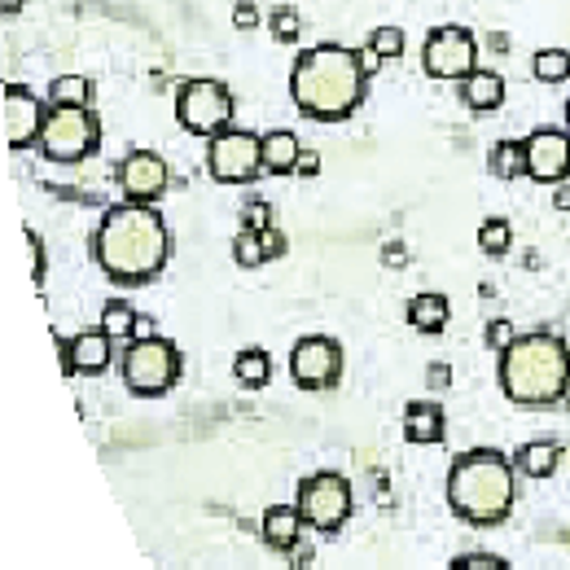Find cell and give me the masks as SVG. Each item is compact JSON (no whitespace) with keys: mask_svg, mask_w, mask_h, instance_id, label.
Wrapping results in <instances>:
<instances>
[{"mask_svg":"<svg viewBox=\"0 0 570 570\" xmlns=\"http://www.w3.org/2000/svg\"><path fill=\"white\" fill-rule=\"evenodd\" d=\"M172 255L167 224L154 202H119L101 215L93 237L96 268L114 285H150Z\"/></svg>","mask_w":570,"mask_h":570,"instance_id":"cell-1","label":"cell"},{"mask_svg":"<svg viewBox=\"0 0 570 570\" xmlns=\"http://www.w3.org/2000/svg\"><path fill=\"white\" fill-rule=\"evenodd\" d=\"M448 435V417H444V408L439 404H430V399H417V404H408L404 408V439L408 444H439Z\"/></svg>","mask_w":570,"mask_h":570,"instance_id":"cell-16","label":"cell"},{"mask_svg":"<svg viewBox=\"0 0 570 570\" xmlns=\"http://www.w3.org/2000/svg\"><path fill=\"white\" fill-rule=\"evenodd\" d=\"M404 31L399 27H378L374 35H369V53L378 58V62H390V58H404Z\"/></svg>","mask_w":570,"mask_h":570,"instance_id":"cell-28","label":"cell"},{"mask_svg":"<svg viewBox=\"0 0 570 570\" xmlns=\"http://www.w3.org/2000/svg\"><path fill=\"white\" fill-rule=\"evenodd\" d=\"M298 154H303V145H298V136L294 132H268L264 136V172H273V176H289L294 172V163H298Z\"/></svg>","mask_w":570,"mask_h":570,"instance_id":"cell-20","label":"cell"},{"mask_svg":"<svg viewBox=\"0 0 570 570\" xmlns=\"http://www.w3.org/2000/svg\"><path fill=\"white\" fill-rule=\"evenodd\" d=\"M553 206H558V211H570V181H562V185H553Z\"/></svg>","mask_w":570,"mask_h":570,"instance_id":"cell-41","label":"cell"},{"mask_svg":"<svg viewBox=\"0 0 570 570\" xmlns=\"http://www.w3.org/2000/svg\"><path fill=\"white\" fill-rule=\"evenodd\" d=\"M206 172L220 185H251L264 172V136L246 128H224L206 145Z\"/></svg>","mask_w":570,"mask_h":570,"instance_id":"cell-7","label":"cell"},{"mask_svg":"<svg viewBox=\"0 0 570 570\" xmlns=\"http://www.w3.org/2000/svg\"><path fill=\"white\" fill-rule=\"evenodd\" d=\"M298 513L307 527L316 531H338L347 518H352V482L334 470L325 475H312L298 482Z\"/></svg>","mask_w":570,"mask_h":570,"instance_id":"cell-9","label":"cell"},{"mask_svg":"<svg viewBox=\"0 0 570 570\" xmlns=\"http://www.w3.org/2000/svg\"><path fill=\"white\" fill-rule=\"evenodd\" d=\"M518 466L496 452V448H475L461 452L448 470V505L461 522L470 527H496L513 513L518 500Z\"/></svg>","mask_w":570,"mask_h":570,"instance_id":"cell-3","label":"cell"},{"mask_svg":"<svg viewBox=\"0 0 570 570\" xmlns=\"http://www.w3.org/2000/svg\"><path fill=\"white\" fill-rule=\"evenodd\" d=\"M461 105H470L475 114H491L505 105V80L496 71H475L461 80Z\"/></svg>","mask_w":570,"mask_h":570,"instance_id":"cell-17","label":"cell"},{"mask_svg":"<svg viewBox=\"0 0 570 570\" xmlns=\"http://www.w3.org/2000/svg\"><path fill=\"white\" fill-rule=\"evenodd\" d=\"M294 172H298L303 181H312V176L320 172V154H316V150H303V154H298V163H294Z\"/></svg>","mask_w":570,"mask_h":570,"instance_id":"cell-38","label":"cell"},{"mask_svg":"<svg viewBox=\"0 0 570 570\" xmlns=\"http://www.w3.org/2000/svg\"><path fill=\"white\" fill-rule=\"evenodd\" d=\"M27 246H31V277H35V285L44 282V246H40V237L27 228Z\"/></svg>","mask_w":570,"mask_h":570,"instance_id":"cell-36","label":"cell"},{"mask_svg":"<svg viewBox=\"0 0 570 570\" xmlns=\"http://www.w3.org/2000/svg\"><path fill=\"white\" fill-rule=\"evenodd\" d=\"M500 390L522 408H544L570 395V347L558 334H522L500 352Z\"/></svg>","mask_w":570,"mask_h":570,"instance_id":"cell-4","label":"cell"},{"mask_svg":"<svg viewBox=\"0 0 570 570\" xmlns=\"http://www.w3.org/2000/svg\"><path fill=\"white\" fill-rule=\"evenodd\" d=\"M53 347H58L62 374H105V369L114 365V338H110L101 325L75 334V338L53 334Z\"/></svg>","mask_w":570,"mask_h":570,"instance_id":"cell-14","label":"cell"},{"mask_svg":"<svg viewBox=\"0 0 570 570\" xmlns=\"http://www.w3.org/2000/svg\"><path fill=\"white\" fill-rule=\"evenodd\" d=\"M567 128H570V101H567Z\"/></svg>","mask_w":570,"mask_h":570,"instance_id":"cell-43","label":"cell"},{"mask_svg":"<svg viewBox=\"0 0 570 570\" xmlns=\"http://www.w3.org/2000/svg\"><path fill=\"white\" fill-rule=\"evenodd\" d=\"M93 80L89 75H58L49 84V105H80V110H93Z\"/></svg>","mask_w":570,"mask_h":570,"instance_id":"cell-22","label":"cell"},{"mask_svg":"<svg viewBox=\"0 0 570 570\" xmlns=\"http://www.w3.org/2000/svg\"><path fill=\"white\" fill-rule=\"evenodd\" d=\"M448 298L444 294H417V298H408V325L417 329V334H439L444 325H448Z\"/></svg>","mask_w":570,"mask_h":570,"instance_id":"cell-21","label":"cell"},{"mask_svg":"<svg viewBox=\"0 0 570 570\" xmlns=\"http://www.w3.org/2000/svg\"><path fill=\"white\" fill-rule=\"evenodd\" d=\"M259 22H264L259 4H255V0H237V9H233V27H237V31H255Z\"/></svg>","mask_w":570,"mask_h":570,"instance_id":"cell-33","label":"cell"},{"mask_svg":"<svg viewBox=\"0 0 570 570\" xmlns=\"http://www.w3.org/2000/svg\"><path fill=\"white\" fill-rule=\"evenodd\" d=\"M233 110L237 101L220 80H185L176 93V123L193 136H215L224 128H233Z\"/></svg>","mask_w":570,"mask_h":570,"instance_id":"cell-8","label":"cell"},{"mask_svg":"<svg viewBox=\"0 0 570 570\" xmlns=\"http://www.w3.org/2000/svg\"><path fill=\"white\" fill-rule=\"evenodd\" d=\"M114 181H119L128 202H159L167 193V163L159 154H150V150H132L119 163Z\"/></svg>","mask_w":570,"mask_h":570,"instance_id":"cell-15","label":"cell"},{"mask_svg":"<svg viewBox=\"0 0 570 570\" xmlns=\"http://www.w3.org/2000/svg\"><path fill=\"white\" fill-rule=\"evenodd\" d=\"M101 329H105L114 343H132V329H136V312H132V303L110 298V303L101 307Z\"/></svg>","mask_w":570,"mask_h":570,"instance_id":"cell-25","label":"cell"},{"mask_svg":"<svg viewBox=\"0 0 570 570\" xmlns=\"http://www.w3.org/2000/svg\"><path fill=\"white\" fill-rule=\"evenodd\" d=\"M531 71L540 84H562V80H570V53L567 49H540L531 58Z\"/></svg>","mask_w":570,"mask_h":570,"instance_id":"cell-26","label":"cell"},{"mask_svg":"<svg viewBox=\"0 0 570 570\" xmlns=\"http://www.w3.org/2000/svg\"><path fill=\"white\" fill-rule=\"evenodd\" d=\"M233 259H237L242 268H259V264H264V242H259L255 228H242V233L233 237Z\"/></svg>","mask_w":570,"mask_h":570,"instance_id":"cell-29","label":"cell"},{"mask_svg":"<svg viewBox=\"0 0 570 570\" xmlns=\"http://www.w3.org/2000/svg\"><path fill=\"white\" fill-rule=\"evenodd\" d=\"M96 145H101V123L93 110L49 105V119L40 132V154L49 163H80V159L96 154Z\"/></svg>","mask_w":570,"mask_h":570,"instance_id":"cell-6","label":"cell"},{"mask_svg":"<svg viewBox=\"0 0 570 570\" xmlns=\"http://www.w3.org/2000/svg\"><path fill=\"white\" fill-rule=\"evenodd\" d=\"M448 570H513V567L500 562V558H491V553H466V558H457Z\"/></svg>","mask_w":570,"mask_h":570,"instance_id":"cell-32","label":"cell"},{"mask_svg":"<svg viewBox=\"0 0 570 570\" xmlns=\"http://www.w3.org/2000/svg\"><path fill=\"white\" fill-rule=\"evenodd\" d=\"M303 527H307V522H303L298 505H273V509L264 513V540H268L273 549H294Z\"/></svg>","mask_w":570,"mask_h":570,"instance_id":"cell-19","label":"cell"},{"mask_svg":"<svg viewBox=\"0 0 570 570\" xmlns=\"http://www.w3.org/2000/svg\"><path fill=\"white\" fill-rule=\"evenodd\" d=\"M369 89V62L356 49L343 44H316L298 53L289 71V96L294 105L316 123H343L360 110Z\"/></svg>","mask_w":570,"mask_h":570,"instance_id":"cell-2","label":"cell"},{"mask_svg":"<svg viewBox=\"0 0 570 570\" xmlns=\"http://www.w3.org/2000/svg\"><path fill=\"white\" fill-rule=\"evenodd\" d=\"M527 176L536 185L570 181V128H540L527 136Z\"/></svg>","mask_w":570,"mask_h":570,"instance_id":"cell-12","label":"cell"},{"mask_svg":"<svg viewBox=\"0 0 570 570\" xmlns=\"http://www.w3.org/2000/svg\"><path fill=\"white\" fill-rule=\"evenodd\" d=\"M381 264H386V268H404V264H408V246H404V242H386V246H381Z\"/></svg>","mask_w":570,"mask_h":570,"instance_id":"cell-37","label":"cell"},{"mask_svg":"<svg viewBox=\"0 0 570 570\" xmlns=\"http://www.w3.org/2000/svg\"><path fill=\"white\" fill-rule=\"evenodd\" d=\"M478 246H482V255H509V246H513L509 220H487V224L478 228Z\"/></svg>","mask_w":570,"mask_h":570,"instance_id":"cell-27","label":"cell"},{"mask_svg":"<svg viewBox=\"0 0 570 570\" xmlns=\"http://www.w3.org/2000/svg\"><path fill=\"white\" fill-rule=\"evenodd\" d=\"M268 27H273V35L277 40H298V31H303V18H298V9H289V4H282V9H273V18H268Z\"/></svg>","mask_w":570,"mask_h":570,"instance_id":"cell-30","label":"cell"},{"mask_svg":"<svg viewBox=\"0 0 570 570\" xmlns=\"http://www.w3.org/2000/svg\"><path fill=\"white\" fill-rule=\"evenodd\" d=\"M421 67L430 80H466L478 71V40L466 27H435L421 49Z\"/></svg>","mask_w":570,"mask_h":570,"instance_id":"cell-10","label":"cell"},{"mask_svg":"<svg viewBox=\"0 0 570 570\" xmlns=\"http://www.w3.org/2000/svg\"><path fill=\"white\" fill-rule=\"evenodd\" d=\"M491 176L496 181H518L527 176V141H500L491 150Z\"/></svg>","mask_w":570,"mask_h":570,"instance_id":"cell-24","label":"cell"},{"mask_svg":"<svg viewBox=\"0 0 570 570\" xmlns=\"http://www.w3.org/2000/svg\"><path fill=\"white\" fill-rule=\"evenodd\" d=\"M132 338H154V320L136 312V329H132Z\"/></svg>","mask_w":570,"mask_h":570,"instance_id":"cell-40","label":"cell"},{"mask_svg":"<svg viewBox=\"0 0 570 570\" xmlns=\"http://www.w3.org/2000/svg\"><path fill=\"white\" fill-rule=\"evenodd\" d=\"M18 9H22V0H0V13H4V18H13Z\"/></svg>","mask_w":570,"mask_h":570,"instance_id":"cell-42","label":"cell"},{"mask_svg":"<svg viewBox=\"0 0 570 570\" xmlns=\"http://www.w3.org/2000/svg\"><path fill=\"white\" fill-rule=\"evenodd\" d=\"M426 381H430V386H439V390H444V386H448V381H452V369H448V365H430V369H426Z\"/></svg>","mask_w":570,"mask_h":570,"instance_id":"cell-39","label":"cell"},{"mask_svg":"<svg viewBox=\"0 0 570 570\" xmlns=\"http://www.w3.org/2000/svg\"><path fill=\"white\" fill-rule=\"evenodd\" d=\"M343 374V347L325 334H307L289 347V378L303 390H325Z\"/></svg>","mask_w":570,"mask_h":570,"instance_id":"cell-11","label":"cell"},{"mask_svg":"<svg viewBox=\"0 0 570 570\" xmlns=\"http://www.w3.org/2000/svg\"><path fill=\"white\" fill-rule=\"evenodd\" d=\"M513 338H518V334H513L509 320H491V325H487V347H491V352H505Z\"/></svg>","mask_w":570,"mask_h":570,"instance_id":"cell-34","label":"cell"},{"mask_svg":"<svg viewBox=\"0 0 570 570\" xmlns=\"http://www.w3.org/2000/svg\"><path fill=\"white\" fill-rule=\"evenodd\" d=\"M259 242H264V259H282L285 251H289V242H285V233L273 224V228H264L259 233Z\"/></svg>","mask_w":570,"mask_h":570,"instance_id":"cell-35","label":"cell"},{"mask_svg":"<svg viewBox=\"0 0 570 570\" xmlns=\"http://www.w3.org/2000/svg\"><path fill=\"white\" fill-rule=\"evenodd\" d=\"M242 228H255V233L273 228V206H268L264 197H246V206H242Z\"/></svg>","mask_w":570,"mask_h":570,"instance_id":"cell-31","label":"cell"},{"mask_svg":"<svg viewBox=\"0 0 570 570\" xmlns=\"http://www.w3.org/2000/svg\"><path fill=\"white\" fill-rule=\"evenodd\" d=\"M233 378L242 381L246 390H259V386H268V378H273V360H268V352H259V347H246V352L233 360Z\"/></svg>","mask_w":570,"mask_h":570,"instance_id":"cell-23","label":"cell"},{"mask_svg":"<svg viewBox=\"0 0 570 570\" xmlns=\"http://www.w3.org/2000/svg\"><path fill=\"white\" fill-rule=\"evenodd\" d=\"M181 378V352L172 338H132L123 347V386L141 399L167 395Z\"/></svg>","mask_w":570,"mask_h":570,"instance_id":"cell-5","label":"cell"},{"mask_svg":"<svg viewBox=\"0 0 570 570\" xmlns=\"http://www.w3.org/2000/svg\"><path fill=\"white\" fill-rule=\"evenodd\" d=\"M44 119H49V110L27 93V89H18V84L4 89L0 123H4V145H9V150H31V145H40Z\"/></svg>","mask_w":570,"mask_h":570,"instance_id":"cell-13","label":"cell"},{"mask_svg":"<svg viewBox=\"0 0 570 570\" xmlns=\"http://www.w3.org/2000/svg\"><path fill=\"white\" fill-rule=\"evenodd\" d=\"M513 466H518V475H527V478H549V475H558V466H562V448H558L553 439L522 444L518 457H513Z\"/></svg>","mask_w":570,"mask_h":570,"instance_id":"cell-18","label":"cell"}]
</instances>
